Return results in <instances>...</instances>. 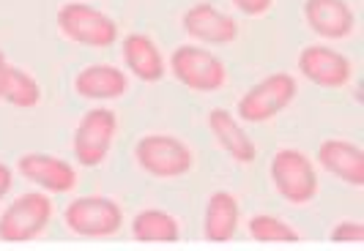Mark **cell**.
<instances>
[{
    "mask_svg": "<svg viewBox=\"0 0 364 251\" xmlns=\"http://www.w3.org/2000/svg\"><path fill=\"white\" fill-rule=\"evenodd\" d=\"M269 175L277 194L288 205H310L321 191L318 167L310 156L299 147H282L272 156Z\"/></svg>",
    "mask_w": 364,
    "mask_h": 251,
    "instance_id": "cell-1",
    "label": "cell"
},
{
    "mask_svg": "<svg viewBox=\"0 0 364 251\" xmlns=\"http://www.w3.org/2000/svg\"><path fill=\"white\" fill-rule=\"evenodd\" d=\"M134 162L151 178L176 180L192 172L195 153L173 134H146L134 145Z\"/></svg>",
    "mask_w": 364,
    "mask_h": 251,
    "instance_id": "cell-2",
    "label": "cell"
},
{
    "mask_svg": "<svg viewBox=\"0 0 364 251\" xmlns=\"http://www.w3.org/2000/svg\"><path fill=\"white\" fill-rule=\"evenodd\" d=\"M296 93H299V85L293 74H269L238 99L236 118L244 123H266L291 107Z\"/></svg>",
    "mask_w": 364,
    "mask_h": 251,
    "instance_id": "cell-3",
    "label": "cell"
},
{
    "mask_svg": "<svg viewBox=\"0 0 364 251\" xmlns=\"http://www.w3.org/2000/svg\"><path fill=\"white\" fill-rule=\"evenodd\" d=\"M53 221V202L41 191L19 194L0 213V240L3 243H31L44 235Z\"/></svg>",
    "mask_w": 364,
    "mask_h": 251,
    "instance_id": "cell-4",
    "label": "cell"
},
{
    "mask_svg": "<svg viewBox=\"0 0 364 251\" xmlns=\"http://www.w3.org/2000/svg\"><path fill=\"white\" fill-rule=\"evenodd\" d=\"M58 28L60 33L82 47L93 50H107L118 41V25L105 11L93 9L88 3H66L58 11Z\"/></svg>",
    "mask_w": 364,
    "mask_h": 251,
    "instance_id": "cell-5",
    "label": "cell"
},
{
    "mask_svg": "<svg viewBox=\"0 0 364 251\" xmlns=\"http://www.w3.org/2000/svg\"><path fill=\"white\" fill-rule=\"evenodd\" d=\"M63 224L80 238H112L124 227V211L109 197H77L66 205Z\"/></svg>",
    "mask_w": 364,
    "mask_h": 251,
    "instance_id": "cell-6",
    "label": "cell"
},
{
    "mask_svg": "<svg viewBox=\"0 0 364 251\" xmlns=\"http://www.w3.org/2000/svg\"><path fill=\"white\" fill-rule=\"evenodd\" d=\"M170 74L195 93H214L228 82V69L214 52L198 44H181L170 55Z\"/></svg>",
    "mask_w": 364,
    "mask_h": 251,
    "instance_id": "cell-7",
    "label": "cell"
},
{
    "mask_svg": "<svg viewBox=\"0 0 364 251\" xmlns=\"http://www.w3.org/2000/svg\"><path fill=\"white\" fill-rule=\"evenodd\" d=\"M118 134V115L107 107H93L82 115V121L74 131L72 150L80 167H102L107 162L109 147Z\"/></svg>",
    "mask_w": 364,
    "mask_h": 251,
    "instance_id": "cell-8",
    "label": "cell"
},
{
    "mask_svg": "<svg viewBox=\"0 0 364 251\" xmlns=\"http://www.w3.org/2000/svg\"><path fill=\"white\" fill-rule=\"evenodd\" d=\"M299 74L318 88H346L353 79V63L326 44H310L299 55Z\"/></svg>",
    "mask_w": 364,
    "mask_h": 251,
    "instance_id": "cell-9",
    "label": "cell"
},
{
    "mask_svg": "<svg viewBox=\"0 0 364 251\" xmlns=\"http://www.w3.org/2000/svg\"><path fill=\"white\" fill-rule=\"evenodd\" d=\"M17 172L31 180L47 194H69L77 189V169L74 164L63 162L50 153H25L17 159Z\"/></svg>",
    "mask_w": 364,
    "mask_h": 251,
    "instance_id": "cell-10",
    "label": "cell"
},
{
    "mask_svg": "<svg viewBox=\"0 0 364 251\" xmlns=\"http://www.w3.org/2000/svg\"><path fill=\"white\" fill-rule=\"evenodd\" d=\"M183 33L200 44L222 47V44H233L238 38V22L230 14L219 11L208 3H195L183 11L181 17Z\"/></svg>",
    "mask_w": 364,
    "mask_h": 251,
    "instance_id": "cell-11",
    "label": "cell"
},
{
    "mask_svg": "<svg viewBox=\"0 0 364 251\" xmlns=\"http://www.w3.org/2000/svg\"><path fill=\"white\" fill-rule=\"evenodd\" d=\"M304 19L315 36L340 41L356 30V14L348 0H304Z\"/></svg>",
    "mask_w": 364,
    "mask_h": 251,
    "instance_id": "cell-12",
    "label": "cell"
},
{
    "mask_svg": "<svg viewBox=\"0 0 364 251\" xmlns=\"http://www.w3.org/2000/svg\"><path fill=\"white\" fill-rule=\"evenodd\" d=\"M318 164L331 178L343 180L353 189L364 186V150L350 140H326L318 147Z\"/></svg>",
    "mask_w": 364,
    "mask_h": 251,
    "instance_id": "cell-13",
    "label": "cell"
},
{
    "mask_svg": "<svg viewBox=\"0 0 364 251\" xmlns=\"http://www.w3.org/2000/svg\"><path fill=\"white\" fill-rule=\"evenodd\" d=\"M208 128L214 134V140L219 143V147L238 164H250L255 162L257 147L252 143V137L244 131V126L238 121L230 109L214 107L208 112Z\"/></svg>",
    "mask_w": 364,
    "mask_h": 251,
    "instance_id": "cell-14",
    "label": "cell"
},
{
    "mask_svg": "<svg viewBox=\"0 0 364 251\" xmlns=\"http://www.w3.org/2000/svg\"><path fill=\"white\" fill-rule=\"evenodd\" d=\"M74 90L88 101H112L129 90V77L112 63H91L74 77Z\"/></svg>",
    "mask_w": 364,
    "mask_h": 251,
    "instance_id": "cell-15",
    "label": "cell"
},
{
    "mask_svg": "<svg viewBox=\"0 0 364 251\" xmlns=\"http://www.w3.org/2000/svg\"><path fill=\"white\" fill-rule=\"evenodd\" d=\"M121 52H124V63L127 69L140 82H159L167 74V60H164L162 50L156 47V41L146 33H129L124 36V44H121Z\"/></svg>",
    "mask_w": 364,
    "mask_h": 251,
    "instance_id": "cell-16",
    "label": "cell"
},
{
    "mask_svg": "<svg viewBox=\"0 0 364 251\" xmlns=\"http://www.w3.org/2000/svg\"><path fill=\"white\" fill-rule=\"evenodd\" d=\"M241 224V205L230 191H214L205 202L203 213V238L208 243H228L233 240Z\"/></svg>",
    "mask_w": 364,
    "mask_h": 251,
    "instance_id": "cell-17",
    "label": "cell"
},
{
    "mask_svg": "<svg viewBox=\"0 0 364 251\" xmlns=\"http://www.w3.org/2000/svg\"><path fill=\"white\" fill-rule=\"evenodd\" d=\"M132 238L137 243H178L181 224L178 218L159 208H148L132 218Z\"/></svg>",
    "mask_w": 364,
    "mask_h": 251,
    "instance_id": "cell-18",
    "label": "cell"
},
{
    "mask_svg": "<svg viewBox=\"0 0 364 251\" xmlns=\"http://www.w3.org/2000/svg\"><path fill=\"white\" fill-rule=\"evenodd\" d=\"M17 109H33L41 104V85L36 82L33 74H28L19 66H9L6 85H3V99Z\"/></svg>",
    "mask_w": 364,
    "mask_h": 251,
    "instance_id": "cell-19",
    "label": "cell"
},
{
    "mask_svg": "<svg viewBox=\"0 0 364 251\" xmlns=\"http://www.w3.org/2000/svg\"><path fill=\"white\" fill-rule=\"evenodd\" d=\"M247 233L257 243H299L301 235L285 218L274 213H255L247 221Z\"/></svg>",
    "mask_w": 364,
    "mask_h": 251,
    "instance_id": "cell-20",
    "label": "cell"
},
{
    "mask_svg": "<svg viewBox=\"0 0 364 251\" xmlns=\"http://www.w3.org/2000/svg\"><path fill=\"white\" fill-rule=\"evenodd\" d=\"M331 240L334 243H364V224L362 221H353V218L340 221L331 230Z\"/></svg>",
    "mask_w": 364,
    "mask_h": 251,
    "instance_id": "cell-21",
    "label": "cell"
},
{
    "mask_svg": "<svg viewBox=\"0 0 364 251\" xmlns=\"http://www.w3.org/2000/svg\"><path fill=\"white\" fill-rule=\"evenodd\" d=\"M233 6L247 17H266L272 11L274 0H233Z\"/></svg>",
    "mask_w": 364,
    "mask_h": 251,
    "instance_id": "cell-22",
    "label": "cell"
},
{
    "mask_svg": "<svg viewBox=\"0 0 364 251\" xmlns=\"http://www.w3.org/2000/svg\"><path fill=\"white\" fill-rule=\"evenodd\" d=\"M11 186H14V169H11L9 164L0 162V202H3V199L9 197Z\"/></svg>",
    "mask_w": 364,
    "mask_h": 251,
    "instance_id": "cell-23",
    "label": "cell"
},
{
    "mask_svg": "<svg viewBox=\"0 0 364 251\" xmlns=\"http://www.w3.org/2000/svg\"><path fill=\"white\" fill-rule=\"evenodd\" d=\"M9 57H6V52L0 50V99H3V85H6V74H9Z\"/></svg>",
    "mask_w": 364,
    "mask_h": 251,
    "instance_id": "cell-24",
    "label": "cell"
}]
</instances>
